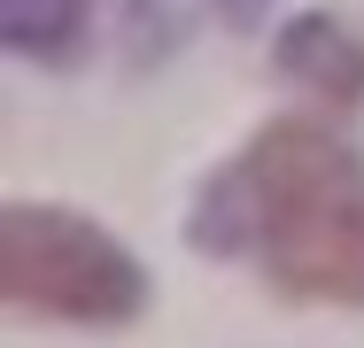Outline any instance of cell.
Here are the masks:
<instances>
[{"instance_id": "obj_1", "label": "cell", "mask_w": 364, "mask_h": 348, "mask_svg": "<svg viewBox=\"0 0 364 348\" xmlns=\"http://www.w3.org/2000/svg\"><path fill=\"white\" fill-rule=\"evenodd\" d=\"M186 240L256 263L294 302L364 310V155L310 116H279L202 178Z\"/></svg>"}, {"instance_id": "obj_2", "label": "cell", "mask_w": 364, "mask_h": 348, "mask_svg": "<svg viewBox=\"0 0 364 348\" xmlns=\"http://www.w3.org/2000/svg\"><path fill=\"white\" fill-rule=\"evenodd\" d=\"M0 302L55 325H132L147 310V263L85 209L8 202L0 209Z\"/></svg>"}, {"instance_id": "obj_3", "label": "cell", "mask_w": 364, "mask_h": 348, "mask_svg": "<svg viewBox=\"0 0 364 348\" xmlns=\"http://www.w3.org/2000/svg\"><path fill=\"white\" fill-rule=\"evenodd\" d=\"M272 70L294 93L326 101V109H357L364 101V39L341 16H294L272 39Z\"/></svg>"}, {"instance_id": "obj_4", "label": "cell", "mask_w": 364, "mask_h": 348, "mask_svg": "<svg viewBox=\"0 0 364 348\" xmlns=\"http://www.w3.org/2000/svg\"><path fill=\"white\" fill-rule=\"evenodd\" d=\"M85 31H93V0H0V47L23 62H77Z\"/></svg>"}, {"instance_id": "obj_5", "label": "cell", "mask_w": 364, "mask_h": 348, "mask_svg": "<svg viewBox=\"0 0 364 348\" xmlns=\"http://www.w3.org/2000/svg\"><path fill=\"white\" fill-rule=\"evenodd\" d=\"M117 39H124V62L155 70L178 47V8L171 0H117Z\"/></svg>"}, {"instance_id": "obj_6", "label": "cell", "mask_w": 364, "mask_h": 348, "mask_svg": "<svg viewBox=\"0 0 364 348\" xmlns=\"http://www.w3.org/2000/svg\"><path fill=\"white\" fill-rule=\"evenodd\" d=\"M210 8H218V23H225V31H264L279 0H210Z\"/></svg>"}]
</instances>
